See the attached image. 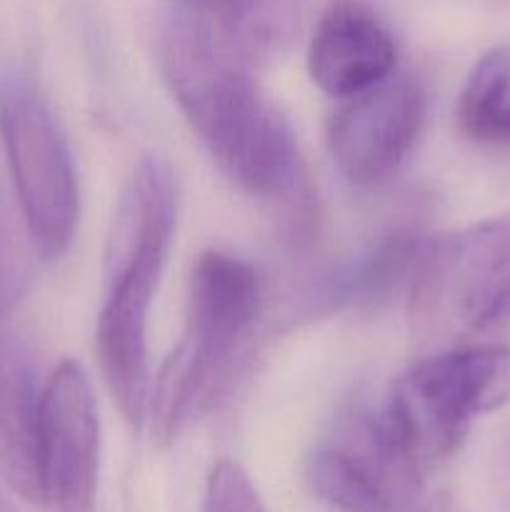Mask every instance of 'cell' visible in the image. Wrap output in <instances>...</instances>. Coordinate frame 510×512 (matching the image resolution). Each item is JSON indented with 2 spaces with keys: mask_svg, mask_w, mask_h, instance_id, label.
Instances as JSON below:
<instances>
[{
  "mask_svg": "<svg viewBox=\"0 0 510 512\" xmlns=\"http://www.w3.org/2000/svg\"><path fill=\"white\" fill-rule=\"evenodd\" d=\"M510 403V345H455L390 383L378 420L390 448L423 475L458 453L470 423Z\"/></svg>",
  "mask_w": 510,
  "mask_h": 512,
  "instance_id": "cell-3",
  "label": "cell"
},
{
  "mask_svg": "<svg viewBox=\"0 0 510 512\" xmlns=\"http://www.w3.org/2000/svg\"><path fill=\"white\" fill-rule=\"evenodd\" d=\"M423 243L405 230L388 233L378 245L368 250L353 268L328 285V300L335 303H373L383 298L405 273L413 275Z\"/></svg>",
  "mask_w": 510,
  "mask_h": 512,
  "instance_id": "cell-12",
  "label": "cell"
},
{
  "mask_svg": "<svg viewBox=\"0 0 510 512\" xmlns=\"http://www.w3.org/2000/svg\"><path fill=\"white\" fill-rule=\"evenodd\" d=\"M203 512H265V505L243 465L225 458L205 480Z\"/></svg>",
  "mask_w": 510,
  "mask_h": 512,
  "instance_id": "cell-13",
  "label": "cell"
},
{
  "mask_svg": "<svg viewBox=\"0 0 510 512\" xmlns=\"http://www.w3.org/2000/svg\"><path fill=\"white\" fill-rule=\"evenodd\" d=\"M40 405L33 360L23 340L0 328V478L25 503L40 498Z\"/></svg>",
  "mask_w": 510,
  "mask_h": 512,
  "instance_id": "cell-10",
  "label": "cell"
},
{
  "mask_svg": "<svg viewBox=\"0 0 510 512\" xmlns=\"http://www.w3.org/2000/svg\"><path fill=\"white\" fill-rule=\"evenodd\" d=\"M495 483H498L500 500L505 503V508L510 510V440L503 448V453L498 455V470H495Z\"/></svg>",
  "mask_w": 510,
  "mask_h": 512,
  "instance_id": "cell-14",
  "label": "cell"
},
{
  "mask_svg": "<svg viewBox=\"0 0 510 512\" xmlns=\"http://www.w3.org/2000/svg\"><path fill=\"white\" fill-rule=\"evenodd\" d=\"M175 220H153L105 248V295L95 325L100 373L125 423L148 420L153 375L148 360V315L173 243Z\"/></svg>",
  "mask_w": 510,
  "mask_h": 512,
  "instance_id": "cell-6",
  "label": "cell"
},
{
  "mask_svg": "<svg viewBox=\"0 0 510 512\" xmlns=\"http://www.w3.org/2000/svg\"><path fill=\"white\" fill-rule=\"evenodd\" d=\"M460 133L475 145L510 150V45L488 50L458 98Z\"/></svg>",
  "mask_w": 510,
  "mask_h": 512,
  "instance_id": "cell-11",
  "label": "cell"
},
{
  "mask_svg": "<svg viewBox=\"0 0 510 512\" xmlns=\"http://www.w3.org/2000/svg\"><path fill=\"white\" fill-rule=\"evenodd\" d=\"M260 300L263 280L245 258L228 250H205L195 260L183 335L150 385L145 423L153 445H173L208 408L240 340L258 318Z\"/></svg>",
  "mask_w": 510,
  "mask_h": 512,
  "instance_id": "cell-2",
  "label": "cell"
},
{
  "mask_svg": "<svg viewBox=\"0 0 510 512\" xmlns=\"http://www.w3.org/2000/svg\"><path fill=\"white\" fill-rule=\"evenodd\" d=\"M425 120V93L410 75H388L383 83L343 100L330 118L328 148L335 168L358 188L383 183L413 150Z\"/></svg>",
  "mask_w": 510,
  "mask_h": 512,
  "instance_id": "cell-8",
  "label": "cell"
},
{
  "mask_svg": "<svg viewBox=\"0 0 510 512\" xmlns=\"http://www.w3.org/2000/svg\"><path fill=\"white\" fill-rule=\"evenodd\" d=\"M100 480V415L78 360H60L40 405V498L50 512H93Z\"/></svg>",
  "mask_w": 510,
  "mask_h": 512,
  "instance_id": "cell-7",
  "label": "cell"
},
{
  "mask_svg": "<svg viewBox=\"0 0 510 512\" xmlns=\"http://www.w3.org/2000/svg\"><path fill=\"white\" fill-rule=\"evenodd\" d=\"M160 70L218 168L253 198H283L298 178V143L260 90L240 40L178 13L160 40Z\"/></svg>",
  "mask_w": 510,
  "mask_h": 512,
  "instance_id": "cell-1",
  "label": "cell"
},
{
  "mask_svg": "<svg viewBox=\"0 0 510 512\" xmlns=\"http://www.w3.org/2000/svg\"><path fill=\"white\" fill-rule=\"evenodd\" d=\"M510 320V213L425 240L410 275V323L458 340Z\"/></svg>",
  "mask_w": 510,
  "mask_h": 512,
  "instance_id": "cell-4",
  "label": "cell"
},
{
  "mask_svg": "<svg viewBox=\"0 0 510 512\" xmlns=\"http://www.w3.org/2000/svg\"><path fill=\"white\" fill-rule=\"evenodd\" d=\"M398 45L385 20L363 0H333L308 45V73L325 95L348 100L395 73Z\"/></svg>",
  "mask_w": 510,
  "mask_h": 512,
  "instance_id": "cell-9",
  "label": "cell"
},
{
  "mask_svg": "<svg viewBox=\"0 0 510 512\" xmlns=\"http://www.w3.org/2000/svg\"><path fill=\"white\" fill-rule=\"evenodd\" d=\"M0 143L35 250L63 258L78 230V175L63 125L30 80L0 83Z\"/></svg>",
  "mask_w": 510,
  "mask_h": 512,
  "instance_id": "cell-5",
  "label": "cell"
}]
</instances>
